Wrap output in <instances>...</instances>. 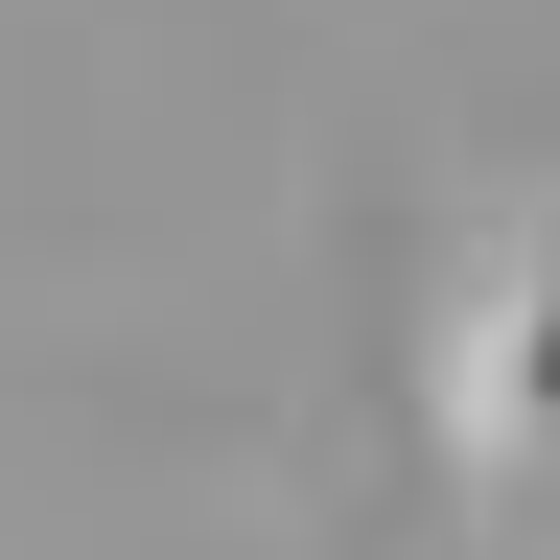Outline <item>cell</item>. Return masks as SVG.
I'll return each mask as SVG.
<instances>
[{
  "label": "cell",
  "mask_w": 560,
  "mask_h": 560,
  "mask_svg": "<svg viewBox=\"0 0 560 560\" xmlns=\"http://www.w3.org/2000/svg\"><path fill=\"white\" fill-rule=\"evenodd\" d=\"M444 420H467V467H560V234H514L467 280V327H444Z\"/></svg>",
  "instance_id": "1"
}]
</instances>
